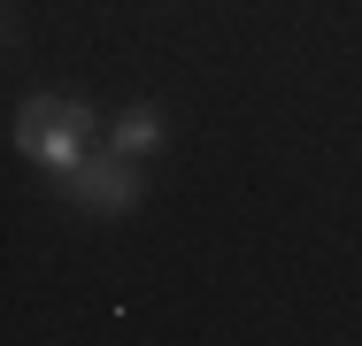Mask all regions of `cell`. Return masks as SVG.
Instances as JSON below:
<instances>
[{
    "instance_id": "cell-1",
    "label": "cell",
    "mask_w": 362,
    "mask_h": 346,
    "mask_svg": "<svg viewBox=\"0 0 362 346\" xmlns=\"http://www.w3.org/2000/svg\"><path fill=\"white\" fill-rule=\"evenodd\" d=\"M93 138H100V108L93 100H77V93H31L23 108H16V131L8 146L39 169V177H77L85 162H93Z\"/></svg>"
},
{
    "instance_id": "cell-3",
    "label": "cell",
    "mask_w": 362,
    "mask_h": 346,
    "mask_svg": "<svg viewBox=\"0 0 362 346\" xmlns=\"http://www.w3.org/2000/svg\"><path fill=\"white\" fill-rule=\"evenodd\" d=\"M162 138H170V116H162L154 100H132V108H116V116H108V146H116V154H132V162L154 154Z\"/></svg>"
},
{
    "instance_id": "cell-2",
    "label": "cell",
    "mask_w": 362,
    "mask_h": 346,
    "mask_svg": "<svg viewBox=\"0 0 362 346\" xmlns=\"http://www.w3.org/2000/svg\"><path fill=\"white\" fill-rule=\"evenodd\" d=\"M62 201H77L85 215H132V208L146 201V177L132 154H116V146H93V162L77 169V177H62L54 185Z\"/></svg>"
}]
</instances>
